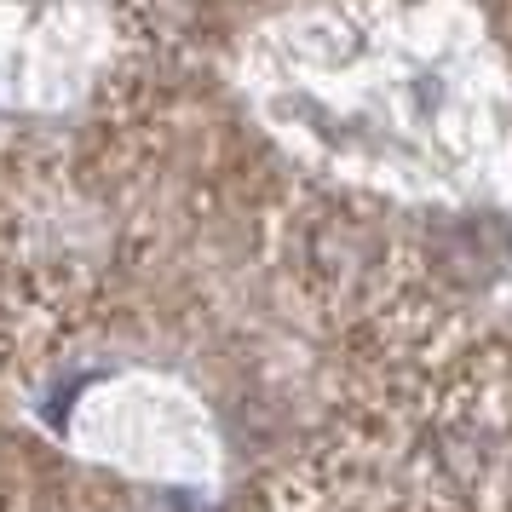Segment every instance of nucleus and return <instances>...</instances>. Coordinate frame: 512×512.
I'll list each match as a JSON object with an SVG mask.
<instances>
[{
	"instance_id": "obj_1",
	"label": "nucleus",
	"mask_w": 512,
	"mask_h": 512,
	"mask_svg": "<svg viewBox=\"0 0 512 512\" xmlns=\"http://www.w3.org/2000/svg\"><path fill=\"white\" fill-rule=\"evenodd\" d=\"M116 512H144V507H116Z\"/></svg>"
}]
</instances>
